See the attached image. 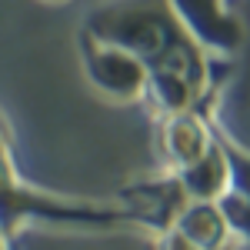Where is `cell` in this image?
Returning a JSON list of instances; mask_svg holds the SVG:
<instances>
[{
    "label": "cell",
    "instance_id": "cell-3",
    "mask_svg": "<svg viewBox=\"0 0 250 250\" xmlns=\"http://www.w3.org/2000/svg\"><path fill=\"white\" fill-rule=\"evenodd\" d=\"M177 23L210 47H233L240 40L237 20L227 14L224 0H167Z\"/></svg>",
    "mask_w": 250,
    "mask_h": 250
},
{
    "label": "cell",
    "instance_id": "cell-4",
    "mask_svg": "<svg viewBox=\"0 0 250 250\" xmlns=\"http://www.w3.org/2000/svg\"><path fill=\"white\" fill-rule=\"evenodd\" d=\"M23 217H63V210L54 207V200L37 197L27 187H20L14 167H10V157H7V144L0 137V230L10 233Z\"/></svg>",
    "mask_w": 250,
    "mask_h": 250
},
{
    "label": "cell",
    "instance_id": "cell-5",
    "mask_svg": "<svg viewBox=\"0 0 250 250\" xmlns=\"http://www.w3.org/2000/svg\"><path fill=\"white\" fill-rule=\"evenodd\" d=\"M230 177V167H227V157L220 147H207L204 154L197 157L193 164H187L180 170V190L193 197V200H213L224 193V184Z\"/></svg>",
    "mask_w": 250,
    "mask_h": 250
},
{
    "label": "cell",
    "instance_id": "cell-2",
    "mask_svg": "<svg viewBox=\"0 0 250 250\" xmlns=\"http://www.w3.org/2000/svg\"><path fill=\"white\" fill-rule=\"evenodd\" d=\"M87 77L97 90H104L107 97L117 100H134L144 87H147V67L144 60L110 47V43H100L90 40V54H87Z\"/></svg>",
    "mask_w": 250,
    "mask_h": 250
},
{
    "label": "cell",
    "instance_id": "cell-1",
    "mask_svg": "<svg viewBox=\"0 0 250 250\" xmlns=\"http://www.w3.org/2000/svg\"><path fill=\"white\" fill-rule=\"evenodd\" d=\"M173 23L177 17L167 0H117L90 17V37L144 60L170 50V40L180 37Z\"/></svg>",
    "mask_w": 250,
    "mask_h": 250
},
{
    "label": "cell",
    "instance_id": "cell-10",
    "mask_svg": "<svg viewBox=\"0 0 250 250\" xmlns=\"http://www.w3.org/2000/svg\"><path fill=\"white\" fill-rule=\"evenodd\" d=\"M54 3H60V0H54Z\"/></svg>",
    "mask_w": 250,
    "mask_h": 250
},
{
    "label": "cell",
    "instance_id": "cell-8",
    "mask_svg": "<svg viewBox=\"0 0 250 250\" xmlns=\"http://www.w3.org/2000/svg\"><path fill=\"white\" fill-rule=\"evenodd\" d=\"M150 94L157 97V104L160 107H167V110H184L187 107V100H190V83L180 77V70L177 67H160L150 80Z\"/></svg>",
    "mask_w": 250,
    "mask_h": 250
},
{
    "label": "cell",
    "instance_id": "cell-9",
    "mask_svg": "<svg viewBox=\"0 0 250 250\" xmlns=\"http://www.w3.org/2000/svg\"><path fill=\"white\" fill-rule=\"evenodd\" d=\"M160 250H197V247H193V244L180 230H170L164 240H160Z\"/></svg>",
    "mask_w": 250,
    "mask_h": 250
},
{
    "label": "cell",
    "instance_id": "cell-6",
    "mask_svg": "<svg viewBox=\"0 0 250 250\" xmlns=\"http://www.w3.org/2000/svg\"><path fill=\"white\" fill-rule=\"evenodd\" d=\"M177 230L184 233L197 250H217L227 237V217L224 210H213L207 200H193L190 207L177 213Z\"/></svg>",
    "mask_w": 250,
    "mask_h": 250
},
{
    "label": "cell",
    "instance_id": "cell-7",
    "mask_svg": "<svg viewBox=\"0 0 250 250\" xmlns=\"http://www.w3.org/2000/svg\"><path fill=\"white\" fill-rule=\"evenodd\" d=\"M207 147H210V144H207L204 127L197 124V117L177 114V117L167 120V127H164V150H167V157H170L180 170H184L187 164H193Z\"/></svg>",
    "mask_w": 250,
    "mask_h": 250
}]
</instances>
